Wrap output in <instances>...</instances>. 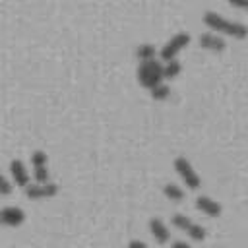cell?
I'll use <instances>...</instances> for the list:
<instances>
[{
	"mask_svg": "<svg viewBox=\"0 0 248 248\" xmlns=\"http://www.w3.org/2000/svg\"><path fill=\"white\" fill-rule=\"evenodd\" d=\"M12 190H14V186H12V182L4 176V172L0 170V194H4V196H10L12 194Z\"/></svg>",
	"mask_w": 248,
	"mask_h": 248,
	"instance_id": "obj_18",
	"label": "cell"
},
{
	"mask_svg": "<svg viewBox=\"0 0 248 248\" xmlns=\"http://www.w3.org/2000/svg\"><path fill=\"white\" fill-rule=\"evenodd\" d=\"M186 234H188L192 240H196V242H202V240L205 238V234H207V232H205V229H203L202 225H198V223H192V227L188 229V232H186Z\"/></svg>",
	"mask_w": 248,
	"mask_h": 248,
	"instance_id": "obj_17",
	"label": "cell"
},
{
	"mask_svg": "<svg viewBox=\"0 0 248 248\" xmlns=\"http://www.w3.org/2000/svg\"><path fill=\"white\" fill-rule=\"evenodd\" d=\"M174 170L178 172V176L184 180V184L190 188V190H198L200 186H202V178H200V174L196 172V169L192 167V163L184 157V155H178L176 159H174Z\"/></svg>",
	"mask_w": 248,
	"mask_h": 248,
	"instance_id": "obj_3",
	"label": "cell"
},
{
	"mask_svg": "<svg viewBox=\"0 0 248 248\" xmlns=\"http://www.w3.org/2000/svg\"><path fill=\"white\" fill-rule=\"evenodd\" d=\"M202 19H203V23H205L209 29L217 31V35L223 33V35H229V37H234V39H244V37H248V27H246L244 23L227 19L225 16H221V14L213 12V10L203 12V17H202Z\"/></svg>",
	"mask_w": 248,
	"mask_h": 248,
	"instance_id": "obj_1",
	"label": "cell"
},
{
	"mask_svg": "<svg viewBox=\"0 0 248 248\" xmlns=\"http://www.w3.org/2000/svg\"><path fill=\"white\" fill-rule=\"evenodd\" d=\"M10 172H12V178L17 186L25 188L29 182H31V176H29V170L25 167V163L21 159H12L10 161Z\"/></svg>",
	"mask_w": 248,
	"mask_h": 248,
	"instance_id": "obj_7",
	"label": "cell"
},
{
	"mask_svg": "<svg viewBox=\"0 0 248 248\" xmlns=\"http://www.w3.org/2000/svg\"><path fill=\"white\" fill-rule=\"evenodd\" d=\"M58 194V184H54V182H43V184H39V182H29L27 186H25V196L29 198V200H46V198H52V196H56Z\"/></svg>",
	"mask_w": 248,
	"mask_h": 248,
	"instance_id": "obj_6",
	"label": "cell"
},
{
	"mask_svg": "<svg viewBox=\"0 0 248 248\" xmlns=\"http://www.w3.org/2000/svg\"><path fill=\"white\" fill-rule=\"evenodd\" d=\"M128 248H149V246H147L145 242H141V240H136V238H134V240H130V242H128Z\"/></svg>",
	"mask_w": 248,
	"mask_h": 248,
	"instance_id": "obj_20",
	"label": "cell"
},
{
	"mask_svg": "<svg viewBox=\"0 0 248 248\" xmlns=\"http://www.w3.org/2000/svg\"><path fill=\"white\" fill-rule=\"evenodd\" d=\"M170 223H172V227H176L178 231H184V232H188V229L192 227V219L190 217H186V215H182V213H174L172 217H170Z\"/></svg>",
	"mask_w": 248,
	"mask_h": 248,
	"instance_id": "obj_15",
	"label": "cell"
},
{
	"mask_svg": "<svg viewBox=\"0 0 248 248\" xmlns=\"http://www.w3.org/2000/svg\"><path fill=\"white\" fill-rule=\"evenodd\" d=\"M196 207H198L202 213H205L207 217H219L221 211H223L221 203L215 202V200L209 198V196H198V198H196Z\"/></svg>",
	"mask_w": 248,
	"mask_h": 248,
	"instance_id": "obj_11",
	"label": "cell"
},
{
	"mask_svg": "<svg viewBox=\"0 0 248 248\" xmlns=\"http://www.w3.org/2000/svg\"><path fill=\"white\" fill-rule=\"evenodd\" d=\"M151 91V97L155 99V101H165L169 95H170V87L167 85V83H159V85H155L153 89H149Z\"/></svg>",
	"mask_w": 248,
	"mask_h": 248,
	"instance_id": "obj_16",
	"label": "cell"
},
{
	"mask_svg": "<svg viewBox=\"0 0 248 248\" xmlns=\"http://www.w3.org/2000/svg\"><path fill=\"white\" fill-rule=\"evenodd\" d=\"M231 6H234V8H244V10H248V0H227Z\"/></svg>",
	"mask_w": 248,
	"mask_h": 248,
	"instance_id": "obj_19",
	"label": "cell"
},
{
	"mask_svg": "<svg viewBox=\"0 0 248 248\" xmlns=\"http://www.w3.org/2000/svg\"><path fill=\"white\" fill-rule=\"evenodd\" d=\"M46 165H48V157H46L45 151L37 149V151L31 153V167H33V178H35V182H39V184L48 182L50 174H48V167Z\"/></svg>",
	"mask_w": 248,
	"mask_h": 248,
	"instance_id": "obj_5",
	"label": "cell"
},
{
	"mask_svg": "<svg viewBox=\"0 0 248 248\" xmlns=\"http://www.w3.org/2000/svg\"><path fill=\"white\" fill-rule=\"evenodd\" d=\"M190 45V35L186 33V31H180V33H174L165 45H163V48H161V58L165 60V62H169V60H174L176 58V54L184 48V46H188Z\"/></svg>",
	"mask_w": 248,
	"mask_h": 248,
	"instance_id": "obj_4",
	"label": "cell"
},
{
	"mask_svg": "<svg viewBox=\"0 0 248 248\" xmlns=\"http://www.w3.org/2000/svg\"><path fill=\"white\" fill-rule=\"evenodd\" d=\"M180 70H182V66H180V62L174 58V60H169L165 66H163V78L165 79H172V78H176L178 74H180Z\"/></svg>",
	"mask_w": 248,
	"mask_h": 248,
	"instance_id": "obj_14",
	"label": "cell"
},
{
	"mask_svg": "<svg viewBox=\"0 0 248 248\" xmlns=\"http://www.w3.org/2000/svg\"><path fill=\"white\" fill-rule=\"evenodd\" d=\"M170 248H192V246L188 242H184V240H176V242H172Z\"/></svg>",
	"mask_w": 248,
	"mask_h": 248,
	"instance_id": "obj_21",
	"label": "cell"
},
{
	"mask_svg": "<svg viewBox=\"0 0 248 248\" xmlns=\"http://www.w3.org/2000/svg\"><path fill=\"white\" fill-rule=\"evenodd\" d=\"M149 232H151V236L155 238L157 244H165V242H169V238H170L169 227H167L165 221L159 219V217H151V219H149Z\"/></svg>",
	"mask_w": 248,
	"mask_h": 248,
	"instance_id": "obj_9",
	"label": "cell"
},
{
	"mask_svg": "<svg viewBox=\"0 0 248 248\" xmlns=\"http://www.w3.org/2000/svg\"><path fill=\"white\" fill-rule=\"evenodd\" d=\"M0 225H2V219H0Z\"/></svg>",
	"mask_w": 248,
	"mask_h": 248,
	"instance_id": "obj_22",
	"label": "cell"
},
{
	"mask_svg": "<svg viewBox=\"0 0 248 248\" xmlns=\"http://www.w3.org/2000/svg\"><path fill=\"white\" fill-rule=\"evenodd\" d=\"M163 194H165L170 202H182V200H184V190H182L178 184H174V182H167V184L163 186Z\"/></svg>",
	"mask_w": 248,
	"mask_h": 248,
	"instance_id": "obj_12",
	"label": "cell"
},
{
	"mask_svg": "<svg viewBox=\"0 0 248 248\" xmlns=\"http://www.w3.org/2000/svg\"><path fill=\"white\" fill-rule=\"evenodd\" d=\"M155 54H157V48H155V45H151V43H141V45H138V48H136V56H138L141 62L153 60Z\"/></svg>",
	"mask_w": 248,
	"mask_h": 248,
	"instance_id": "obj_13",
	"label": "cell"
},
{
	"mask_svg": "<svg viewBox=\"0 0 248 248\" xmlns=\"http://www.w3.org/2000/svg\"><path fill=\"white\" fill-rule=\"evenodd\" d=\"M198 41H200V46L202 48L211 50V52H221V50L227 48L225 39L221 35H217V33H202Z\"/></svg>",
	"mask_w": 248,
	"mask_h": 248,
	"instance_id": "obj_8",
	"label": "cell"
},
{
	"mask_svg": "<svg viewBox=\"0 0 248 248\" xmlns=\"http://www.w3.org/2000/svg\"><path fill=\"white\" fill-rule=\"evenodd\" d=\"M0 219L8 227H19L25 221V213H23V209H19L16 205H8V207L0 209Z\"/></svg>",
	"mask_w": 248,
	"mask_h": 248,
	"instance_id": "obj_10",
	"label": "cell"
},
{
	"mask_svg": "<svg viewBox=\"0 0 248 248\" xmlns=\"http://www.w3.org/2000/svg\"><path fill=\"white\" fill-rule=\"evenodd\" d=\"M163 64L157 62L155 58L153 60H145V62H140L138 66V81L140 85L147 87V89H153L155 85L163 83Z\"/></svg>",
	"mask_w": 248,
	"mask_h": 248,
	"instance_id": "obj_2",
	"label": "cell"
}]
</instances>
